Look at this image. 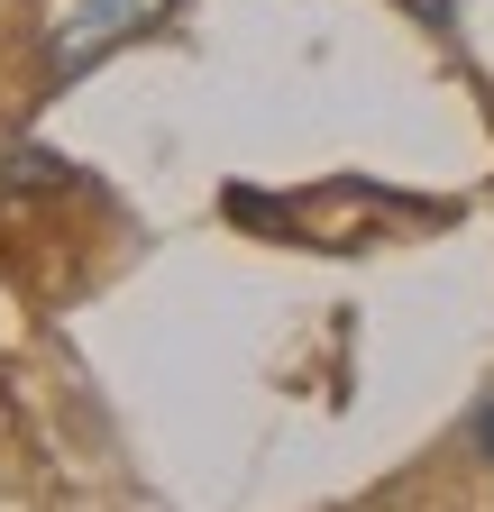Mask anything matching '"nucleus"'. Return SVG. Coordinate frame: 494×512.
I'll return each instance as SVG.
<instances>
[{"label": "nucleus", "mask_w": 494, "mask_h": 512, "mask_svg": "<svg viewBox=\"0 0 494 512\" xmlns=\"http://www.w3.org/2000/svg\"><path fill=\"white\" fill-rule=\"evenodd\" d=\"M174 0H65L46 28V83H83L101 55H119L138 28H156Z\"/></svg>", "instance_id": "1"}, {"label": "nucleus", "mask_w": 494, "mask_h": 512, "mask_svg": "<svg viewBox=\"0 0 494 512\" xmlns=\"http://www.w3.org/2000/svg\"><path fill=\"white\" fill-rule=\"evenodd\" d=\"M403 10H412L421 28H458V0H403Z\"/></svg>", "instance_id": "2"}, {"label": "nucleus", "mask_w": 494, "mask_h": 512, "mask_svg": "<svg viewBox=\"0 0 494 512\" xmlns=\"http://www.w3.org/2000/svg\"><path fill=\"white\" fill-rule=\"evenodd\" d=\"M476 439H485V458H494V394L476 403Z\"/></svg>", "instance_id": "3"}]
</instances>
